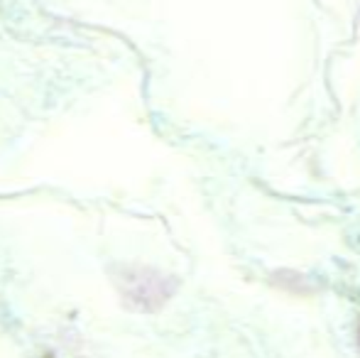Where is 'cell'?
I'll return each instance as SVG.
<instances>
[{
  "instance_id": "6da1fadb",
  "label": "cell",
  "mask_w": 360,
  "mask_h": 358,
  "mask_svg": "<svg viewBox=\"0 0 360 358\" xmlns=\"http://www.w3.org/2000/svg\"><path fill=\"white\" fill-rule=\"evenodd\" d=\"M179 282L172 275L145 268V265H125L115 270V287H118L120 302L130 312L138 314H155L174 297Z\"/></svg>"
},
{
  "instance_id": "7a4b0ae2",
  "label": "cell",
  "mask_w": 360,
  "mask_h": 358,
  "mask_svg": "<svg viewBox=\"0 0 360 358\" xmlns=\"http://www.w3.org/2000/svg\"><path fill=\"white\" fill-rule=\"evenodd\" d=\"M358 341H360V336H358Z\"/></svg>"
}]
</instances>
